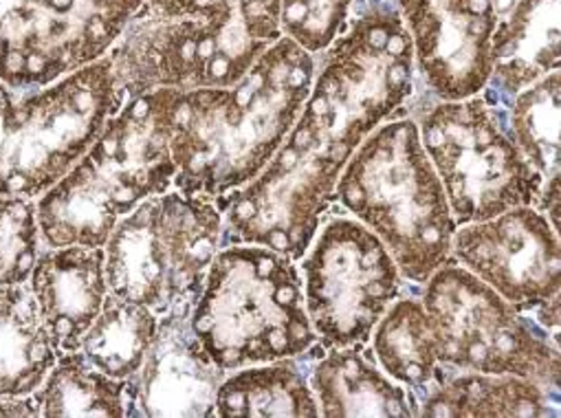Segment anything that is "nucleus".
<instances>
[{
    "mask_svg": "<svg viewBox=\"0 0 561 418\" xmlns=\"http://www.w3.org/2000/svg\"><path fill=\"white\" fill-rule=\"evenodd\" d=\"M316 58L283 36L233 87L179 91L170 150L174 190L218 199L253 181L298 122Z\"/></svg>",
    "mask_w": 561,
    "mask_h": 418,
    "instance_id": "f257e3e1",
    "label": "nucleus"
},
{
    "mask_svg": "<svg viewBox=\"0 0 561 418\" xmlns=\"http://www.w3.org/2000/svg\"><path fill=\"white\" fill-rule=\"evenodd\" d=\"M279 38V0H144L108 58L130 100L233 87Z\"/></svg>",
    "mask_w": 561,
    "mask_h": 418,
    "instance_id": "f03ea898",
    "label": "nucleus"
},
{
    "mask_svg": "<svg viewBox=\"0 0 561 418\" xmlns=\"http://www.w3.org/2000/svg\"><path fill=\"white\" fill-rule=\"evenodd\" d=\"M375 131L318 87L264 170L216 201L225 245H262L300 260L335 203V188L357 146Z\"/></svg>",
    "mask_w": 561,
    "mask_h": 418,
    "instance_id": "7ed1b4c3",
    "label": "nucleus"
},
{
    "mask_svg": "<svg viewBox=\"0 0 561 418\" xmlns=\"http://www.w3.org/2000/svg\"><path fill=\"white\" fill-rule=\"evenodd\" d=\"M176 93L154 89L126 100L84 157L36 199L45 247H104L139 203L174 188L170 117Z\"/></svg>",
    "mask_w": 561,
    "mask_h": 418,
    "instance_id": "20e7f679",
    "label": "nucleus"
},
{
    "mask_svg": "<svg viewBox=\"0 0 561 418\" xmlns=\"http://www.w3.org/2000/svg\"><path fill=\"white\" fill-rule=\"evenodd\" d=\"M335 203L377 234L408 284L423 286L451 260L458 225L410 113L383 122L357 146Z\"/></svg>",
    "mask_w": 561,
    "mask_h": 418,
    "instance_id": "39448f33",
    "label": "nucleus"
},
{
    "mask_svg": "<svg viewBox=\"0 0 561 418\" xmlns=\"http://www.w3.org/2000/svg\"><path fill=\"white\" fill-rule=\"evenodd\" d=\"M190 324L225 372L302 357L318 346L298 262L262 245L216 251Z\"/></svg>",
    "mask_w": 561,
    "mask_h": 418,
    "instance_id": "423d86ee",
    "label": "nucleus"
},
{
    "mask_svg": "<svg viewBox=\"0 0 561 418\" xmlns=\"http://www.w3.org/2000/svg\"><path fill=\"white\" fill-rule=\"evenodd\" d=\"M124 104L108 56L34 91L0 82V196L41 199Z\"/></svg>",
    "mask_w": 561,
    "mask_h": 418,
    "instance_id": "0eeeda50",
    "label": "nucleus"
},
{
    "mask_svg": "<svg viewBox=\"0 0 561 418\" xmlns=\"http://www.w3.org/2000/svg\"><path fill=\"white\" fill-rule=\"evenodd\" d=\"M408 113L458 227L537 205L543 179L513 142L506 109L480 93L460 102H410Z\"/></svg>",
    "mask_w": 561,
    "mask_h": 418,
    "instance_id": "6e6552de",
    "label": "nucleus"
},
{
    "mask_svg": "<svg viewBox=\"0 0 561 418\" xmlns=\"http://www.w3.org/2000/svg\"><path fill=\"white\" fill-rule=\"evenodd\" d=\"M222 242V214L214 199L168 190L124 216L104 245L111 295L165 313L201 293Z\"/></svg>",
    "mask_w": 561,
    "mask_h": 418,
    "instance_id": "1a4fd4ad",
    "label": "nucleus"
},
{
    "mask_svg": "<svg viewBox=\"0 0 561 418\" xmlns=\"http://www.w3.org/2000/svg\"><path fill=\"white\" fill-rule=\"evenodd\" d=\"M419 295L445 372L515 374L559 387V339L454 260Z\"/></svg>",
    "mask_w": 561,
    "mask_h": 418,
    "instance_id": "9d476101",
    "label": "nucleus"
},
{
    "mask_svg": "<svg viewBox=\"0 0 561 418\" xmlns=\"http://www.w3.org/2000/svg\"><path fill=\"white\" fill-rule=\"evenodd\" d=\"M307 315L318 343L366 346L405 280L386 245L353 216H324L313 242L298 260Z\"/></svg>",
    "mask_w": 561,
    "mask_h": 418,
    "instance_id": "9b49d317",
    "label": "nucleus"
},
{
    "mask_svg": "<svg viewBox=\"0 0 561 418\" xmlns=\"http://www.w3.org/2000/svg\"><path fill=\"white\" fill-rule=\"evenodd\" d=\"M144 0H0V82L34 91L108 56Z\"/></svg>",
    "mask_w": 561,
    "mask_h": 418,
    "instance_id": "f8f14e48",
    "label": "nucleus"
},
{
    "mask_svg": "<svg viewBox=\"0 0 561 418\" xmlns=\"http://www.w3.org/2000/svg\"><path fill=\"white\" fill-rule=\"evenodd\" d=\"M559 247V234L548 218L530 205H519L489 221L456 227L451 260L519 313L530 315L561 291Z\"/></svg>",
    "mask_w": 561,
    "mask_h": 418,
    "instance_id": "ddd939ff",
    "label": "nucleus"
},
{
    "mask_svg": "<svg viewBox=\"0 0 561 418\" xmlns=\"http://www.w3.org/2000/svg\"><path fill=\"white\" fill-rule=\"evenodd\" d=\"M414 49L416 98L460 102L480 95L491 76V0H394Z\"/></svg>",
    "mask_w": 561,
    "mask_h": 418,
    "instance_id": "4468645a",
    "label": "nucleus"
},
{
    "mask_svg": "<svg viewBox=\"0 0 561 418\" xmlns=\"http://www.w3.org/2000/svg\"><path fill=\"white\" fill-rule=\"evenodd\" d=\"M198 293L185 295L159 315L154 341L141 368L126 379L130 416L211 418L225 370L203 350L190 317Z\"/></svg>",
    "mask_w": 561,
    "mask_h": 418,
    "instance_id": "2eb2a0df",
    "label": "nucleus"
},
{
    "mask_svg": "<svg viewBox=\"0 0 561 418\" xmlns=\"http://www.w3.org/2000/svg\"><path fill=\"white\" fill-rule=\"evenodd\" d=\"M27 286L58 352L80 350L111 295L104 247H45Z\"/></svg>",
    "mask_w": 561,
    "mask_h": 418,
    "instance_id": "dca6fc26",
    "label": "nucleus"
},
{
    "mask_svg": "<svg viewBox=\"0 0 561 418\" xmlns=\"http://www.w3.org/2000/svg\"><path fill=\"white\" fill-rule=\"evenodd\" d=\"M309 383L324 418L419 416L416 394L381 370L370 343L324 350L311 361Z\"/></svg>",
    "mask_w": 561,
    "mask_h": 418,
    "instance_id": "f3484780",
    "label": "nucleus"
},
{
    "mask_svg": "<svg viewBox=\"0 0 561 418\" xmlns=\"http://www.w3.org/2000/svg\"><path fill=\"white\" fill-rule=\"evenodd\" d=\"M491 76L482 91L493 106L559 71V0H517L491 36Z\"/></svg>",
    "mask_w": 561,
    "mask_h": 418,
    "instance_id": "a211bd4d",
    "label": "nucleus"
},
{
    "mask_svg": "<svg viewBox=\"0 0 561 418\" xmlns=\"http://www.w3.org/2000/svg\"><path fill=\"white\" fill-rule=\"evenodd\" d=\"M419 398V416L430 418H537L559 416V387L515 376L445 372Z\"/></svg>",
    "mask_w": 561,
    "mask_h": 418,
    "instance_id": "6ab92c4d",
    "label": "nucleus"
},
{
    "mask_svg": "<svg viewBox=\"0 0 561 418\" xmlns=\"http://www.w3.org/2000/svg\"><path fill=\"white\" fill-rule=\"evenodd\" d=\"M318 343L302 357L255 363L227 372L216 394L218 418H318L320 407L309 383Z\"/></svg>",
    "mask_w": 561,
    "mask_h": 418,
    "instance_id": "aec40b11",
    "label": "nucleus"
},
{
    "mask_svg": "<svg viewBox=\"0 0 561 418\" xmlns=\"http://www.w3.org/2000/svg\"><path fill=\"white\" fill-rule=\"evenodd\" d=\"M410 289V293L403 291L390 304L368 343L381 370L421 396L443 379L445 368L438 359L430 315L419 295L421 286L412 284Z\"/></svg>",
    "mask_w": 561,
    "mask_h": 418,
    "instance_id": "412c9836",
    "label": "nucleus"
},
{
    "mask_svg": "<svg viewBox=\"0 0 561 418\" xmlns=\"http://www.w3.org/2000/svg\"><path fill=\"white\" fill-rule=\"evenodd\" d=\"M58 354L30 286H0V396H32Z\"/></svg>",
    "mask_w": 561,
    "mask_h": 418,
    "instance_id": "4be33fe9",
    "label": "nucleus"
},
{
    "mask_svg": "<svg viewBox=\"0 0 561 418\" xmlns=\"http://www.w3.org/2000/svg\"><path fill=\"white\" fill-rule=\"evenodd\" d=\"M32 396L45 418H130L126 379H113L100 372L82 350L60 352L56 365Z\"/></svg>",
    "mask_w": 561,
    "mask_h": 418,
    "instance_id": "5701e85b",
    "label": "nucleus"
},
{
    "mask_svg": "<svg viewBox=\"0 0 561 418\" xmlns=\"http://www.w3.org/2000/svg\"><path fill=\"white\" fill-rule=\"evenodd\" d=\"M157 328L159 315L154 310L144 304L108 295L102 313L87 330L80 350L100 372L113 379H128L141 368Z\"/></svg>",
    "mask_w": 561,
    "mask_h": 418,
    "instance_id": "b1692460",
    "label": "nucleus"
},
{
    "mask_svg": "<svg viewBox=\"0 0 561 418\" xmlns=\"http://www.w3.org/2000/svg\"><path fill=\"white\" fill-rule=\"evenodd\" d=\"M559 71H552L522 89L506 104L508 133L543 181L559 177Z\"/></svg>",
    "mask_w": 561,
    "mask_h": 418,
    "instance_id": "393cba45",
    "label": "nucleus"
},
{
    "mask_svg": "<svg viewBox=\"0 0 561 418\" xmlns=\"http://www.w3.org/2000/svg\"><path fill=\"white\" fill-rule=\"evenodd\" d=\"M43 249L36 199L0 196V286L27 284Z\"/></svg>",
    "mask_w": 561,
    "mask_h": 418,
    "instance_id": "a878e982",
    "label": "nucleus"
},
{
    "mask_svg": "<svg viewBox=\"0 0 561 418\" xmlns=\"http://www.w3.org/2000/svg\"><path fill=\"white\" fill-rule=\"evenodd\" d=\"M355 0H279V30L311 56L322 54L344 30Z\"/></svg>",
    "mask_w": 561,
    "mask_h": 418,
    "instance_id": "bb28decb",
    "label": "nucleus"
},
{
    "mask_svg": "<svg viewBox=\"0 0 561 418\" xmlns=\"http://www.w3.org/2000/svg\"><path fill=\"white\" fill-rule=\"evenodd\" d=\"M41 407L34 396H0V418H38Z\"/></svg>",
    "mask_w": 561,
    "mask_h": 418,
    "instance_id": "cd10ccee",
    "label": "nucleus"
},
{
    "mask_svg": "<svg viewBox=\"0 0 561 418\" xmlns=\"http://www.w3.org/2000/svg\"><path fill=\"white\" fill-rule=\"evenodd\" d=\"M491 5L495 10L497 19H502V16H506L517 5V0H491Z\"/></svg>",
    "mask_w": 561,
    "mask_h": 418,
    "instance_id": "c85d7f7f",
    "label": "nucleus"
}]
</instances>
